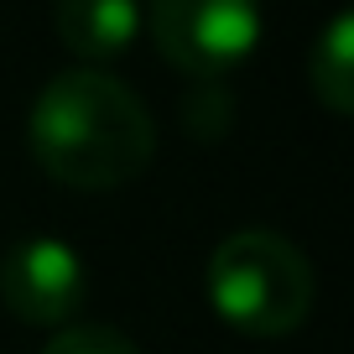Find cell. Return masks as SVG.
Here are the masks:
<instances>
[{
  "label": "cell",
  "instance_id": "3",
  "mask_svg": "<svg viewBox=\"0 0 354 354\" xmlns=\"http://www.w3.org/2000/svg\"><path fill=\"white\" fill-rule=\"evenodd\" d=\"M151 42L177 73L214 84L261 42V0H146Z\"/></svg>",
  "mask_w": 354,
  "mask_h": 354
},
{
  "label": "cell",
  "instance_id": "6",
  "mask_svg": "<svg viewBox=\"0 0 354 354\" xmlns=\"http://www.w3.org/2000/svg\"><path fill=\"white\" fill-rule=\"evenodd\" d=\"M308 88H313V100L328 115H339V120L354 110V16L349 11H339L323 26V37L313 42Z\"/></svg>",
  "mask_w": 354,
  "mask_h": 354
},
{
  "label": "cell",
  "instance_id": "4",
  "mask_svg": "<svg viewBox=\"0 0 354 354\" xmlns=\"http://www.w3.org/2000/svg\"><path fill=\"white\" fill-rule=\"evenodd\" d=\"M88 271L78 250L57 234H26L0 261V302L21 323L37 328H68L73 313L84 308Z\"/></svg>",
  "mask_w": 354,
  "mask_h": 354
},
{
  "label": "cell",
  "instance_id": "5",
  "mask_svg": "<svg viewBox=\"0 0 354 354\" xmlns=\"http://www.w3.org/2000/svg\"><path fill=\"white\" fill-rule=\"evenodd\" d=\"M53 26L73 57L110 63V57L131 53L136 32H141V0H57Z\"/></svg>",
  "mask_w": 354,
  "mask_h": 354
},
{
  "label": "cell",
  "instance_id": "2",
  "mask_svg": "<svg viewBox=\"0 0 354 354\" xmlns=\"http://www.w3.org/2000/svg\"><path fill=\"white\" fill-rule=\"evenodd\" d=\"M318 297L308 255L277 230H234L209 255V302L245 339H287Z\"/></svg>",
  "mask_w": 354,
  "mask_h": 354
},
{
  "label": "cell",
  "instance_id": "7",
  "mask_svg": "<svg viewBox=\"0 0 354 354\" xmlns=\"http://www.w3.org/2000/svg\"><path fill=\"white\" fill-rule=\"evenodd\" d=\"M42 354H141V349L110 323H68L47 339Z\"/></svg>",
  "mask_w": 354,
  "mask_h": 354
},
{
  "label": "cell",
  "instance_id": "1",
  "mask_svg": "<svg viewBox=\"0 0 354 354\" xmlns=\"http://www.w3.org/2000/svg\"><path fill=\"white\" fill-rule=\"evenodd\" d=\"M32 156L53 183L78 193L125 188L156 156V120L120 78L68 68L47 78L26 120Z\"/></svg>",
  "mask_w": 354,
  "mask_h": 354
}]
</instances>
